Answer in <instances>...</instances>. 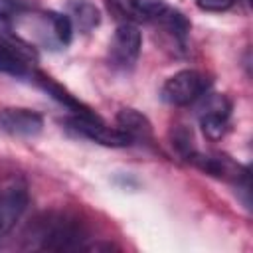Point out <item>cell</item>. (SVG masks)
<instances>
[{"instance_id": "9", "label": "cell", "mask_w": 253, "mask_h": 253, "mask_svg": "<svg viewBox=\"0 0 253 253\" xmlns=\"http://www.w3.org/2000/svg\"><path fill=\"white\" fill-rule=\"evenodd\" d=\"M119 128H123L132 140H148L152 134L150 121L134 109H123L117 115Z\"/></svg>"}, {"instance_id": "7", "label": "cell", "mask_w": 253, "mask_h": 253, "mask_svg": "<svg viewBox=\"0 0 253 253\" xmlns=\"http://www.w3.org/2000/svg\"><path fill=\"white\" fill-rule=\"evenodd\" d=\"M43 119L40 113L30 109H2L0 111V128L14 136H36L42 132Z\"/></svg>"}, {"instance_id": "1", "label": "cell", "mask_w": 253, "mask_h": 253, "mask_svg": "<svg viewBox=\"0 0 253 253\" xmlns=\"http://www.w3.org/2000/svg\"><path fill=\"white\" fill-rule=\"evenodd\" d=\"M26 249L40 251H73L85 249L87 229L83 223L67 213H43L36 217L26 235Z\"/></svg>"}, {"instance_id": "13", "label": "cell", "mask_w": 253, "mask_h": 253, "mask_svg": "<svg viewBox=\"0 0 253 253\" xmlns=\"http://www.w3.org/2000/svg\"><path fill=\"white\" fill-rule=\"evenodd\" d=\"M196 4L206 12H225L235 4V0H196Z\"/></svg>"}, {"instance_id": "3", "label": "cell", "mask_w": 253, "mask_h": 253, "mask_svg": "<svg viewBox=\"0 0 253 253\" xmlns=\"http://www.w3.org/2000/svg\"><path fill=\"white\" fill-rule=\"evenodd\" d=\"M210 87V79L194 69H184L174 73L164 85H162V101L174 107H184L194 101H198Z\"/></svg>"}, {"instance_id": "8", "label": "cell", "mask_w": 253, "mask_h": 253, "mask_svg": "<svg viewBox=\"0 0 253 253\" xmlns=\"http://www.w3.org/2000/svg\"><path fill=\"white\" fill-rule=\"evenodd\" d=\"M34 77H36L38 85H40L43 91H47V95H51L55 101H59L63 107H67V109L73 111L75 115H91V109H87L79 99H75L67 89H63L59 83H55V81H53L51 77H47L45 73L36 71Z\"/></svg>"}, {"instance_id": "6", "label": "cell", "mask_w": 253, "mask_h": 253, "mask_svg": "<svg viewBox=\"0 0 253 253\" xmlns=\"http://www.w3.org/2000/svg\"><path fill=\"white\" fill-rule=\"evenodd\" d=\"M231 105L223 95H211L202 105L200 113V125L204 134L210 140H219L227 130V119H229Z\"/></svg>"}, {"instance_id": "2", "label": "cell", "mask_w": 253, "mask_h": 253, "mask_svg": "<svg viewBox=\"0 0 253 253\" xmlns=\"http://www.w3.org/2000/svg\"><path fill=\"white\" fill-rule=\"evenodd\" d=\"M28 208V186L22 176H8L0 182V241L14 229Z\"/></svg>"}, {"instance_id": "10", "label": "cell", "mask_w": 253, "mask_h": 253, "mask_svg": "<svg viewBox=\"0 0 253 253\" xmlns=\"http://www.w3.org/2000/svg\"><path fill=\"white\" fill-rule=\"evenodd\" d=\"M0 73H8L14 77H22L28 73L26 57H22L16 49H12L4 42H0Z\"/></svg>"}, {"instance_id": "4", "label": "cell", "mask_w": 253, "mask_h": 253, "mask_svg": "<svg viewBox=\"0 0 253 253\" xmlns=\"http://www.w3.org/2000/svg\"><path fill=\"white\" fill-rule=\"evenodd\" d=\"M69 126L85 136V138H91L99 144H105V146H113V148H123V146H130L134 140L119 126H107L95 113L91 115H73L69 121Z\"/></svg>"}, {"instance_id": "5", "label": "cell", "mask_w": 253, "mask_h": 253, "mask_svg": "<svg viewBox=\"0 0 253 253\" xmlns=\"http://www.w3.org/2000/svg\"><path fill=\"white\" fill-rule=\"evenodd\" d=\"M140 45H142V36L136 24L123 22L117 28L109 45L111 65L117 69H130L140 55Z\"/></svg>"}, {"instance_id": "11", "label": "cell", "mask_w": 253, "mask_h": 253, "mask_svg": "<svg viewBox=\"0 0 253 253\" xmlns=\"http://www.w3.org/2000/svg\"><path fill=\"white\" fill-rule=\"evenodd\" d=\"M71 14H73L75 24L83 32H89L91 28H95L99 24V10L87 0H75L71 4Z\"/></svg>"}, {"instance_id": "12", "label": "cell", "mask_w": 253, "mask_h": 253, "mask_svg": "<svg viewBox=\"0 0 253 253\" xmlns=\"http://www.w3.org/2000/svg\"><path fill=\"white\" fill-rule=\"evenodd\" d=\"M51 26H53V34L57 38L59 43H69L71 42V32H73V26H71V20L67 16H61V14H55V12H49L47 14Z\"/></svg>"}]
</instances>
